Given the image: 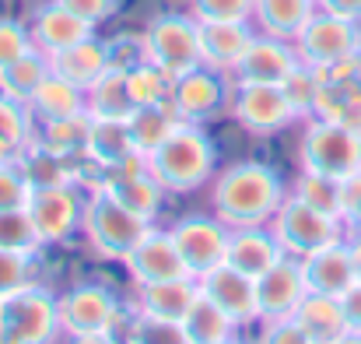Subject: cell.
Wrapping results in <instances>:
<instances>
[{
    "mask_svg": "<svg viewBox=\"0 0 361 344\" xmlns=\"http://www.w3.org/2000/svg\"><path fill=\"white\" fill-rule=\"evenodd\" d=\"M288 190L274 165L267 162H235L228 165L211 190V208L228 229L270 225Z\"/></svg>",
    "mask_w": 361,
    "mask_h": 344,
    "instance_id": "6da1fadb",
    "label": "cell"
},
{
    "mask_svg": "<svg viewBox=\"0 0 361 344\" xmlns=\"http://www.w3.org/2000/svg\"><path fill=\"white\" fill-rule=\"evenodd\" d=\"M147 165L151 176L165 186V194H193L214 176L218 148L200 130V123H179L147 155Z\"/></svg>",
    "mask_w": 361,
    "mask_h": 344,
    "instance_id": "7a4b0ae2",
    "label": "cell"
},
{
    "mask_svg": "<svg viewBox=\"0 0 361 344\" xmlns=\"http://www.w3.org/2000/svg\"><path fill=\"white\" fill-rule=\"evenodd\" d=\"M151 229V222L137 218L133 211H126L120 201L95 186L85 201V218H81V232L88 239V246L102 256V260H126L130 249L144 239V232Z\"/></svg>",
    "mask_w": 361,
    "mask_h": 344,
    "instance_id": "3957f363",
    "label": "cell"
},
{
    "mask_svg": "<svg viewBox=\"0 0 361 344\" xmlns=\"http://www.w3.org/2000/svg\"><path fill=\"white\" fill-rule=\"evenodd\" d=\"M302 172H316L326 179H348L361 172V134L337 119H309L298 144Z\"/></svg>",
    "mask_w": 361,
    "mask_h": 344,
    "instance_id": "277c9868",
    "label": "cell"
},
{
    "mask_svg": "<svg viewBox=\"0 0 361 344\" xmlns=\"http://www.w3.org/2000/svg\"><path fill=\"white\" fill-rule=\"evenodd\" d=\"M56 334L60 309L46 285L28 281L25 288L0 299V338L7 344H53Z\"/></svg>",
    "mask_w": 361,
    "mask_h": 344,
    "instance_id": "5b68a950",
    "label": "cell"
},
{
    "mask_svg": "<svg viewBox=\"0 0 361 344\" xmlns=\"http://www.w3.org/2000/svg\"><path fill=\"white\" fill-rule=\"evenodd\" d=\"M144 46H147V60L154 67H161L172 81L204 64V57H200V25H197L193 14L169 11V14L151 18L147 28H144Z\"/></svg>",
    "mask_w": 361,
    "mask_h": 344,
    "instance_id": "8992f818",
    "label": "cell"
},
{
    "mask_svg": "<svg viewBox=\"0 0 361 344\" xmlns=\"http://www.w3.org/2000/svg\"><path fill=\"white\" fill-rule=\"evenodd\" d=\"M270 232L277 235V242L288 256L302 260V256L344 239V222L334 215H323V211H316L288 194L284 204L277 208V215L270 218Z\"/></svg>",
    "mask_w": 361,
    "mask_h": 344,
    "instance_id": "52a82bcc",
    "label": "cell"
},
{
    "mask_svg": "<svg viewBox=\"0 0 361 344\" xmlns=\"http://www.w3.org/2000/svg\"><path fill=\"white\" fill-rule=\"evenodd\" d=\"M361 49V28L348 18H337L330 11H319L305 21V28L295 35V53L305 67L330 71L341 60L355 57Z\"/></svg>",
    "mask_w": 361,
    "mask_h": 344,
    "instance_id": "ba28073f",
    "label": "cell"
},
{
    "mask_svg": "<svg viewBox=\"0 0 361 344\" xmlns=\"http://www.w3.org/2000/svg\"><path fill=\"white\" fill-rule=\"evenodd\" d=\"M25 215L32 218V229L42 246H60V242H71L74 232H81L85 197L78 194V183L39 186L28 194Z\"/></svg>",
    "mask_w": 361,
    "mask_h": 344,
    "instance_id": "9c48e42d",
    "label": "cell"
},
{
    "mask_svg": "<svg viewBox=\"0 0 361 344\" xmlns=\"http://www.w3.org/2000/svg\"><path fill=\"white\" fill-rule=\"evenodd\" d=\"M60 309V331L67 338L81 334H113L123 320V306L113 288L106 285H74L63 295H56Z\"/></svg>",
    "mask_w": 361,
    "mask_h": 344,
    "instance_id": "30bf717a",
    "label": "cell"
},
{
    "mask_svg": "<svg viewBox=\"0 0 361 344\" xmlns=\"http://www.w3.org/2000/svg\"><path fill=\"white\" fill-rule=\"evenodd\" d=\"M172 242L186 263V274L190 278H204L207 271H214L218 263H225V253H228V225L218 218V215H190V218H179L172 225Z\"/></svg>",
    "mask_w": 361,
    "mask_h": 344,
    "instance_id": "8fae6325",
    "label": "cell"
},
{
    "mask_svg": "<svg viewBox=\"0 0 361 344\" xmlns=\"http://www.w3.org/2000/svg\"><path fill=\"white\" fill-rule=\"evenodd\" d=\"M232 116L242 130L256 134V137H270L281 134L288 123H295L298 116L291 109V102L284 99L281 85H252V81H235L232 95H228Z\"/></svg>",
    "mask_w": 361,
    "mask_h": 344,
    "instance_id": "7c38bea8",
    "label": "cell"
},
{
    "mask_svg": "<svg viewBox=\"0 0 361 344\" xmlns=\"http://www.w3.org/2000/svg\"><path fill=\"white\" fill-rule=\"evenodd\" d=\"M305 295H309V285H305V274H302V260H295V256H281L267 274L256 278L259 324L295 316V309L302 306Z\"/></svg>",
    "mask_w": 361,
    "mask_h": 344,
    "instance_id": "4fadbf2b",
    "label": "cell"
},
{
    "mask_svg": "<svg viewBox=\"0 0 361 344\" xmlns=\"http://www.w3.org/2000/svg\"><path fill=\"white\" fill-rule=\"evenodd\" d=\"M200 292L235 324L249 327L259 320V302H256V278L235 271L232 263H218L214 271H207L200 278Z\"/></svg>",
    "mask_w": 361,
    "mask_h": 344,
    "instance_id": "5bb4252c",
    "label": "cell"
},
{
    "mask_svg": "<svg viewBox=\"0 0 361 344\" xmlns=\"http://www.w3.org/2000/svg\"><path fill=\"white\" fill-rule=\"evenodd\" d=\"M228 81L221 71H211V67H193L190 74L176 78L172 81V106L183 123H204L218 113L225 102H228Z\"/></svg>",
    "mask_w": 361,
    "mask_h": 344,
    "instance_id": "9a60e30c",
    "label": "cell"
},
{
    "mask_svg": "<svg viewBox=\"0 0 361 344\" xmlns=\"http://www.w3.org/2000/svg\"><path fill=\"white\" fill-rule=\"evenodd\" d=\"M126 274L133 278V285H151V281H169V278H183L186 263L172 242V232L147 229L144 239L130 249V256L123 260Z\"/></svg>",
    "mask_w": 361,
    "mask_h": 344,
    "instance_id": "2e32d148",
    "label": "cell"
},
{
    "mask_svg": "<svg viewBox=\"0 0 361 344\" xmlns=\"http://www.w3.org/2000/svg\"><path fill=\"white\" fill-rule=\"evenodd\" d=\"M298 67V53L295 42L288 39H274V35H252L245 57L239 67L232 71L235 81H252V85H281L291 71Z\"/></svg>",
    "mask_w": 361,
    "mask_h": 344,
    "instance_id": "e0dca14e",
    "label": "cell"
},
{
    "mask_svg": "<svg viewBox=\"0 0 361 344\" xmlns=\"http://www.w3.org/2000/svg\"><path fill=\"white\" fill-rule=\"evenodd\" d=\"M200 295V281L183 274V278H169V281H151V285H137L133 306L130 313L137 316H151V320H172L183 324V316L190 313L193 299Z\"/></svg>",
    "mask_w": 361,
    "mask_h": 344,
    "instance_id": "ac0fdd59",
    "label": "cell"
},
{
    "mask_svg": "<svg viewBox=\"0 0 361 344\" xmlns=\"http://www.w3.org/2000/svg\"><path fill=\"white\" fill-rule=\"evenodd\" d=\"M302 274H305L309 292L341 299V295L358 281V271H355L348 239H337V242H330V246H323V249L302 256Z\"/></svg>",
    "mask_w": 361,
    "mask_h": 344,
    "instance_id": "d6986e66",
    "label": "cell"
},
{
    "mask_svg": "<svg viewBox=\"0 0 361 344\" xmlns=\"http://www.w3.org/2000/svg\"><path fill=\"white\" fill-rule=\"evenodd\" d=\"M92 28H95V25L81 21V18H78L74 11H67L60 0H49V4H42V7L32 14L28 35H32V46H35V49H42L46 57H53V53H60V49H67V46L88 39Z\"/></svg>",
    "mask_w": 361,
    "mask_h": 344,
    "instance_id": "ffe728a7",
    "label": "cell"
},
{
    "mask_svg": "<svg viewBox=\"0 0 361 344\" xmlns=\"http://www.w3.org/2000/svg\"><path fill=\"white\" fill-rule=\"evenodd\" d=\"M200 25V57L204 67L232 74L245 57L249 42H252V25L249 21H197Z\"/></svg>",
    "mask_w": 361,
    "mask_h": 344,
    "instance_id": "44dd1931",
    "label": "cell"
},
{
    "mask_svg": "<svg viewBox=\"0 0 361 344\" xmlns=\"http://www.w3.org/2000/svg\"><path fill=\"white\" fill-rule=\"evenodd\" d=\"M281 256H288L277 242V235L270 232V225H249V229H232L228 232V253L225 263H232L235 271L259 278L267 274Z\"/></svg>",
    "mask_w": 361,
    "mask_h": 344,
    "instance_id": "7402d4cb",
    "label": "cell"
},
{
    "mask_svg": "<svg viewBox=\"0 0 361 344\" xmlns=\"http://www.w3.org/2000/svg\"><path fill=\"white\" fill-rule=\"evenodd\" d=\"M49 71L88 92L109 71V49H106V42H99L95 35H88V39H81V42L53 53L49 57Z\"/></svg>",
    "mask_w": 361,
    "mask_h": 344,
    "instance_id": "603a6c76",
    "label": "cell"
},
{
    "mask_svg": "<svg viewBox=\"0 0 361 344\" xmlns=\"http://www.w3.org/2000/svg\"><path fill=\"white\" fill-rule=\"evenodd\" d=\"M28 113L35 116L39 123L88 113V92L78 88L74 81H67V78H60V74L49 71V78H46V81L35 88V95L28 99Z\"/></svg>",
    "mask_w": 361,
    "mask_h": 344,
    "instance_id": "cb8c5ba5",
    "label": "cell"
},
{
    "mask_svg": "<svg viewBox=\"0 0 361 344\" xmlns=\"http://www.w3.org/2000/svg\"><path fill=\"white\" fill-rule=\"evenodd\" d=\"M295 324L305 331V338L312 344H334L341 334H348V320H344L341 299L319 295V292H309L302 299V306L295 309Z\"/></svg>",
    "mask_w": 361,
    "mask_h": 344,
    "instance_id": "d4e9b609",
    "label": "cell"
},
{
    "mask_svg": "<svg viewBox=\"0 0 361 344\" xmlns=\"http://www.w3.org/2000/svg\"><path fill=\"white\" fill-rule=\"evenodd\" d=\"M312 14H316V0H256L252 4L256 28L263 35L288 39V42H295V35L305 28Z\"/></svg>",
    "mask_w": 361,
    "mask_h": 344,
    "instance_id": "484cf974",
    "label": "cell"
},
{
    "mask_svg": "<svg viewBox=\"0 0 361 344\" xmlns=\"http://www.w3.org/2000/svg\"><path fill=\"white\" fill-rule=\"evenodd\" d=\"M35 144V116L25 102L0 92V162H18Z\"/></svg>",
    "mask_w": 361,
    "mask_h": 344,
    "instance_id": "4316f807",
    "label": "cell"
},
{
    "mask_svg": "<svg viewBox=\"0 0 361 344\" xmlns=\"http://www.w3.org/2000/svg\"><path fill=\"white\" fill-rule=\"evenodd\" d=\"M99 186L109 190L126 211H133V215L144 218V222H154L158 211H161V204H165V186H161L151 172L133 176V179H102Z\"/></svg>",
    "mask_w": 361,
    "mask_h": 344,
    "instance_id": "83f0119b",
    "label": "cell"
},
{
    "mask_svg": "<svg viewBox=\"0 0 361 344\" xmlns=\"http://www.w3.org/2000/svg\"><path fill=\"white\" fill-rule=\"evenodd\" d=\"M133 148V137H130V126L126 119H92V130H88V144H85V158L92 165H99L102 172L109 165L123 162Z\"/></svg>",
    "mask_w": 361,
    "mask_h": 344,
    "instance_id": "f1b7e54d",
    "label": "cell"
},
{
    "mask_svg": "<svg viewBox=\"0 0 361 344\" xmlns=\"http://www.w3.org/2000/svg\"><path fill=\"white\" fill-rule=\"evenodd\" d=\"M183 119L176 113L172 99L169 102H158V106H137L133 113L126 116V126H130V137H133V148L140 155H151Z\"/></svg>",
    "mask_w": 361,
    "mask_h": 344,
    "instance_id": "f546056e",
    "label": "cell"
},
{
    "mask_svg": "<svg viewBox=\"0 0 361 344\" xmlns=\"http://www.w3.org/2000/svg\"><path fill=\"white\" fill-rule=\"evenodd\" d=\"M46 78H49V57L32 46L25 57H18L14 64H7V67L0 71V92L28 106V99L35 95V88H39Z\"/></svg>",
    "mask_w": 361,
    "mask_h": 344,
    "instance_id": "4dcf8cb0",
    "label": "cell"
},
{
    "mask_svg": "<svg viewBox=\"0 0 361 344\" xmlns=\"http://www.w3.org/2000/svg\"><path fill=\"white\" fill-rule=\"evenodd\" d=\"M88 130H92V116L88 113L67 116V119H49V123H42L35 144H42L46 151H53L60 158H85Z\"/></svg>",
    "mask_w": 361,
    "mask_h": 344,
    "instance_id": "1f68e13d",
    "label": "cell"
},
{
    "mask_svg": "<svg viewBox=\"0 0 361 344\" xmlns=\"http://www.w3.org/2000/svg\"><path fill=\"white\" fill-rule=\"evenodd\" d=\"M133 99L126 88V74L123 71H106L92 88H88V116L92 119H126L133 113Z\"/></svg>",
    "mask_w": 361,
    "mask_h": 344,
    "instance_id": "d6a6232c",
    "label": "cell"
},
{
    "mask_svg": "<svg viewBox=\"0 0 361 344\" xmlns=\"http://www.w3.org/2000/svg\"><path fill=\"white\" fill-rule=\"evenodd\" d=\"M183 331H186L190 344H214V341H228L239 327L200 292V295L193 299L190 313L183 316Z\"/></svg>",
    "mask_w": 361,
    "mask_h": 344,
    "instance_id": "836d02e7",
    "label": "cell"
},
{
    "mask_svg": "<svg viewBox=\"0 0 361 344\" xmlns=\"http://www.w3.org/2000/svg\"><path fill=\"white\" fill-rule=\"evenodd\" d=\"M25 179L32 190L39 186H60V183H78V169L71 165V158H60L53 151H46L42 144H32L21 158H18Z\"/></svg>",
    "mask_w": 361,
    "mask_h": 344,
    "instance_id": "e575fe53",
    "label": "cell"
},
{
    "mask_svg": "<svg viewBox=\"0 0 361 344\" xmlns=\"http://www.w3.org/2000/svg\"><path fill=\"white\" fill-rule=\"evenodd\" d=\"M126 88H130L133 106H158V102L172 99V78L161 67H154L151 60H144L140 67L126 71Z\"/></svg>",
    "mask_w": 361,
    "mask_h": 344,
    "instance_id": "d590c367",
    "label": "cell"
},
{
    "mask_svg": "<svg viewBox=\"0 0 361 344\" xmlns=\"http://www.w3.org/2000/svg\"><path fill=\"white\" fill-rule=\"evenodd\" d=\"M291 197H298L302 204L323 211V215H334L344 222V211H341V183L337 179H326V176H316V172H302L291 186Z\"/></svg>",
    "mask_w": 361,
    "mask_h": 344,
    "instance_id": "8d00e7d4",
    "label": "cell"
},
{
    "mask_svg": "<svg viewBox=\"0 0 361 344\" xmlns=\"http://www.w3.org/2000/svg\"><path fill=\"white\" fill-rule=\"evenodd\" d=\"M319 88H323V74H319L316 67H305L302 60H298V67L281 81V92H284V99L291 102L295 116H312L316 113Z\"/></svg>",
    "mask_w": 361,
    "mask_h": 344,
    "instance_id": "74e56055",
    "label": "cell"
},
{
    "mask_svg": "<svg viewBox=\"0 0 361 344\" xmlns=\"http://www.w3.org/2000/svg\"><path fill=\"white\" fill-rule=\"evenodd\" d=\"M0 249L4 253H21V256H35L42 249V242H39V235L32 229V218L25 215V208L0 211Z\"/></svg>",
    "mask_w": 361,
    "mask_h": 344,
    "instance_id": "f35d334b",
    "label": "cell"
},
{
    "mask_svg": "<svg viewBox=\"0 0 361 344\" xmlns=\"http://www.w3.org/2000/svg\"><path fill=\"white\" fill-rule=\"evenodd\" d=\"M126 344H190L183 324L172 320H151V316H130L126 324Z\"/></svg>",
    "mask_w": 361,
    "mask_h": 344,
    "instance_id": "ab89813d",
    "label": "cell"
},
{
    "mask_svg": "<svg viewBox=\"0 0 361 344\" xmlns=\"http://www.w3.org/2000/svg\"><path fill=\"white\" fill-rule=\"evenodd\" d=\"M256 0H190V14L197 21H252Z\"/></svg>",
    "mask_w": 361,
    "mask_h": 344,
    "instance_id": "60d3db41",
    "label": "cell"
},
{
    "mask_svg": "<svg viewBox=\"0 0 361 344\" xmlns=\"http://www.w3.org/2000/svg\"><path fill=\"white\" fill-rule=\"evenodd\" d=\"M28 194H32V186H28L21 165L18 162H0V211L25 208Z\"/></svg>",
    "mask_w": 361,
    "mask_h": 344,
    "instance_id": "b9f144b4",
    "label": "cell"
},
{
    "mask_svg": "<svg viewBox=\"0 0 361 344\" xmlns=\"http://www.w3.org/2000/svg\"><path fill=\"white\" fill-rule=\"evenodd\" d=\"M109 49V67L113 71H133L147 60V46H144V35H116L113 42H106Z\"/></svg>",
    "mask_w": 361,
    "mask_h": 344,
    "instance_id": "7bdbcfd3",
    "label": "cell"
},
{
    "mask_svg": "<svg viewBox=\"0 0 361 344\" xmlns=\"http://www.w3.org/2000/svg\"><path fill=\"white\" fill-rule=\"evenodd\" d=\"M32 49V35L21 21L14 18H0V71L7 64H14L18 57H25Z\"/></svg>",
    "mask_w": 361,
    "mask_h": 344,
    "instance_id": "ee69618b",
    "label": "cell"
},
{
    "mask_svg": "<svg viewBox=\"0 0 361 344\" xmlns=\"http://www.w3.org/2000/svg\"><path fill=\"white\" fill-rule=\"evenodd\" d=\"M28 281H32V256L0 249V299L18 292V288H25Z\"/></svg>",
    "mask_w": 361,
    "mask_h": 344,
    "instance_id": "f6af8a7d",
    "label": "cell"
},
{
    "mask_svg": "<svg viewBox=\"0 0 361 344\" xmlns=\"http://www.w3.org/2000/svg\"><path fill=\"white\" fill-rule=\"evenodd\" d=\"M256 344H312V341H309L305 331L295 324V316H288V320H270V324H263V334H259Z\"/></svg>",
    "mask_w": 361,
    "mask_h": 344,
    "instance_id": "bcb514c9",
    "label": "cell"
},
{
    "mask_svg": "<svg viewBox=\"0 0 361 344\" xmlns=\"http://www.w3.org/2000/svg\"><path fill=\"white\" fill-rule=\"evenodd\" d=\"M67 11H74L81 21H88V25H102L106 18H113L116 14V7H120V0H60Z\"/></svg>",
    "mask_w": 361,
    "mask_h": 344,
    "instance_id": "7dc6e473",
    "label": "cell"
},
{
    "mask_svg": "<svg viewBox=\"0 0 361 344\" xmlns=\"http://www.w3.org/2000/svg\"><path fill=\"white\" fill-rule=\"evenodd\" d=\"M341 309H344V320H348V331L361 334V278L341 295Z\"/></svg>",
    "mask_w": 361,
    "mask_h": 344,
    "instance_id": "c3c4849f",
    "label": "cell"
},
{
    "mask_svg": "<svg viewBox=\"0 0 361 344\" xmlns=\"http://www.w3.org/2000/svg\"><path fill=\"white\" fill-rule=\"evenodd\" d=\"M319 11H330L337 18H348V21H361V0H316Z\"/></svg>",
    "mask_w": 361,
    "mask_h": 344,
    "instance_id": "681fc988",
    "label": "cell"
},
{
    "mask_svg": "<svg viewBox=\"0 0 361 344\" xmlns=\"http://www.w3.org/2000/svg\"><path fill=\"white\" fill-rule=\"evenodd\" d=\"M358 204H361V172H355V176L341 179V211L351 215Z\"/></svg>",
    "mask_w": 361,
    "mask_h": 344,
    "instance_id": "f907efd6",
    "label": "cell"
},
{
    "mask_svg": "<svg viewBox=\"0 0 361 344\" xmlns=\"http://www.w3.org/2000/svg\"><path fill=\"white\" fill-rule=\"evenodd\" d=\"M71 344H120L113 334H81V338H71Z\"/></svg>",
    "mask_w": 361,
    "mask_h": 344,
    "instance_id": "816d5d0a",
    "label": "cell"
},
{
    "mask_svg": "<svg viewBox=\"0 0 361 344\" xmlns=\"http://www.w3.org/2000/svg\"><path fill=\"white\" fill-rule=\"evenodd\" d=\"M344 229L351 232V235H361V204L351 211V215H344Z\"/></svg>",
    "mask_w": 361,
    "mask_h": 344,
    "instance_id": "f5cc1de1",
    "label": "cell"
},
{
    "mask_svg": "<svg viewBox=\"0 0 361 344\" xmlns=\"http://www.w3.org/2000/svg\"><path fill=\"white\" fill-rule=\"evenodd\" d=\"M348 246H351V260H355V271H358V278H361V235H351Z\"/></svg>",
    "mask_w": 361,
    "mask_h": 344,
    "instance_id": "db71d44e",
    "label": "cell"
},
{
    "mask_svg": "<svg viewBox=\"0 0 361 344\" xmlns=\"http://www.w3.org/2000/svg\"><path fill=\"white\" fill-rule=\"evenodd\" d=\"M334 344H361V334H355V331H348V334H341Z\"/></svg>",
    "mask_w": 361,
    "mask_h": 344,
    "instance_id": "11a10c76",
    "label": "cell"
},
{
    "mask_svg": "<svg viewBox=\"0 0 361 344\" xmlns=\"http://www.w3.org/2000/svg\"><path fill=\"white\" fill-rule=\"evenodd\" d=\"M214 344H239V341H232V338H228V341H214Z\"/></svg>",
    "mask_w": 361,
    "mask_h": 344,
    "instance_id": "9f6ffc18",
    "label": "cell"
},
{
    "mask_svg": "<svg viewBox=\"0 0 361 344\" xmlns=\"http://www.w3.org/2000/svg\"><path fill=\"white\" fill-rule=\"evenodd\" d=\"M0 344H7V341H4V338H0Z\"/></svg>",
    "mask_w": 361,
    "mask_h": 344,
    "instance_id": "6f0895ef",
    "label": "cell"
}]
</instances>
